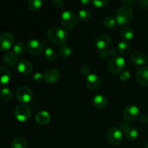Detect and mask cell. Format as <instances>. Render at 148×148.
Returning <instances> with one entry per match:
<instances>
[{"label": "cell", "mask_w": 148, "mask_h": 148, "mask_svg": "<svg viewBox=\"0 0 148 148\" xmlns=\"http://www.w3.org/2000/svg\"><path fill=\"white\" fill-rule=\"evenodd\" d=\"M47 37L53 43L62 45L67 41L69 34L66 29L60 27H53L48 31Z\"/></svg>", "instance_id": "6da1fadb"}, {"label": "cell", "mask_w": 148, "mask_h": 148, "mask_svg": "<svg viewBox=\"0 0 148 148\" xmlns=\"http://www.w3.org/2000/svg\"><path fill=\"white\" fill-rule=\"evenodd\" d=\"M134 13L132 10L129 7L124 6L117 10L115 14V19L116 23L120 25H125L132 20Z\"/></svg>", "instance_id": "7a4b0ae2"}, {"label": "cell", "mask_w": 148, "mask_h": 148, "mask_svg": "<svg viewBox=\"0 0 148 148\" xmlns=\"http://www.w3.org/2000/svg\"><path fill=\"white\" fill-rule=\"evenodd\" d=\"M77 16L70 10L63 12L61 15V23L62 25L67 29H72L77 25Z\"/></svg>", "instance_id": "3957f363"}, {"label": "cell", "mask_w": 148, "mask_h": 148, "mask_svg": "<svg viewBox=\"0 0 148 148\" xmlns=\"http://www.w3.org/2000/svg\"><path fill=\"white\" fill-rule=\"evenodd\" d=\"M106 140L111 145H119L123 140V132L118 127H112L106 133Z\"/></svg>", "instance_id": "277c9868"}, {"label": "cell", "mask_w": 148, "mask_h": 148, "mask_svg": "<svg viewBox=\"0 0 148 148\" xmlns=\"http://www.w3.org/2000/svg\"><path fill=\"white\" fill-rule=\"evenodd\" d=\"M31 116V111L28 106L25 104H20L17 106L14 109V116L16 119L20 122H25Z\"/></svg>", "instance_id": "5b68a950"}, {"label": "cell", "mask_w": 148, "mask_h": 148, "mask_svg": "<svg viewBox=\"0 0 148 148\" xmlns=\"http://www.w3.org/2000/svg\"><path fill=\"white\" fill-rule=\"evenodd\" d=\"M126 66L125 59L121 56L112 58L108 63V69L114 74H119L122 72Z\"/></svg>", "instance_id": "8992f818"}, {"label": "cell", "mask_w": 148, "mask_h": 148, "mask_svg": "<svg viewBox=\"0 0 148 148\" xmlns=\"http://www.w3.org/2000/svg\"><path fill=\"white\" fill-rule=\"evenodd\" d=\"M26 48L30 54L38 56L44 50V43L37 39H31L27 43Z\"/></svg>", "instance_id": "52a82bcc"}, {"label": "cell", "mask_w": 148, "mask_h": 148, "mask_svg": "<svg viewBox=\"0 0 148 148\" xmlns=\"http://www.w3.org/2000/svg\"><path fill=\"white\" fill-rule=\"evenodd\" d=\"M14 43V38L12 34L8 32L3 33L0 36V51H8L13 46Z\"/></svg>", "instance_id": "ba28073f"}, {"label": "cell", "mask_w": 148, "mask_h": 148, "mask_svg": "<svg viewBox=\"0 0 148 148\" xmlns=\"http://www.w3.org/2000/svg\"><path fill=\"white\" fill-rule=\"evenodd\" d=\"M32 98H33V92L28 87L22 86L17 90V99L21 103H27L31 101Z\"/></svg>", "instance_id": "9c48e42d"}, {"label": "cell", "mask_w": 148, "mask_h": 148, "mask_svg": "<svg viewBox=\"0 0 148 148\" xmlns=\"http://www.w3.org/2000/svg\"><path fill=\"white\" fill-rule=\"evenodd\" d=\"M112 43V39L111 36L108 34H100L98 37L95 38V44L98 51L106 50L109 49L110 46Z\"/></svg>", "instance_id": "30bf717a"}, {"label": "cell", "mask_w": 148, "mask_h": 148, "mask_svg": "<svg viewBox=\"0 0 148 148\" xmlns=\"http://www.w3.org/2000/svg\"><path fill=\"white\" fill-rule=\"evenodd\" d=\"M123 116L129 121H135L140 116V108L134 105L129 106L123 111Z\"/></svg>", "instance_id": "8fae6325"}, {"label": "cell", "mask_w": 148, "mask_h": 148, "mask_svg": "<svg viewBox=\"0 0 148 148\" xmlns=\"http://www.w3.org/2000/svg\"><path fill=\"white\" fill-rule=\"evenodd\" d=\"M85 84H86V88L89 90H95L100 87L101 80L99 77L95 74H90L86 77Z\"/></svg>", "instance_id": "7c38bea8"}, {"label": "cell", "mask_w": 148, "mask_h": 148, "mask_svg": "<svg viewBox=\"0 0 148 148\" xmlns=\"http://www.w3.org/2000/svg\"><path fill=\"white\" fill-rule=\"evenodd\" d=\"M136 79L140 85L148 87V66H143L137 70Z\"/></svg>", "instance_id": "4fadbf2b"}, {"label": "cell", "mask_w": 148, "mask_h": 148, "mask_svg": "<svg viewBox=\"0 0 148 148\" xmlns=\"http://www.w3.org/2000/svg\"><path fill=\"white\" fill-rule=\"evenodd\" d=\"M60 73L56 68L49 69L44 74V82L47 83H55L59 79Z\"/></svg>", "instance_id": "5bb4252c"}, {"label": "cell", "mask_w": 148, "mask_h": 148, "mask_svg": "<svg viewBox=\"0 0 148 148\" xmlns=\"http://www.w3.org/2000/svg\"><path fill=\"white\" fill-rule=\"evenodd\" d=\"M130 60L134 64L143 66L148 62V57L145 53L141 51H135L131 55Z\"/></svg>", "instance_id": "9a60e30c"}, {"label": "cell", "mask_w": 148, "mask_h": 148, "mask_svg": "<svg viewBox=\"0 0 148 148\" xmlns=\"http://www.w3.org/2000/svg\"><path fill=\"white\" fill-rule=\"evenodd\" d=\"M17 71L21 75H28L33 72V65L29 61L22 60L19 62L17 64Z\"/></svg>", "instance_id": "2e32d148"}, {"label": "cell", "mask_w": 148, "mask_h": 148, "mask_svg": "<svg viewBox=\"0 0 148 148\" xmlns=\"http://www.w3.org/2000/svg\"><path fill=\"white\" fill-rule=\"evenodd\" d=\"M12 75L10 71L4 66H0V85L4 86L10 82Z\"/></svg>", "instance_id": "e0dca14e"}, {"label": "cell", "mask_w": 148, "mask_h": 148, "mask_svg": "<svg viewBox=\"0 0 148 148\" xmlns=\"http://www.w3.org/2000/svg\"><path fill=\"white\" fill-rule=\"evenodd\" d=\"M3 62L8 66H14L18 63V56L13 51L6 52L3 56Z\"/></svg>", "instance_id": "ac0fdd59"}, {"label": "cell", "mask_w": 148, "mask_h": 148, "mask_svg": "<svg viewBox=\"0 0 148 148\" xmlns=\"http://www.w3.org/2000/svg\"><path fill=\"white\" fill-rule=\"evenodd\" d=\"M92 103H93L94 106L96 108H99V109H102L104 108L108 104V100H107L106 97L101 94H98V95H95L92 99Z\"/></svg>", "instance_id": "d6986e66"}, {"label": "cell", "mask_w": 148, "mask_h": 148, "mask_svg": "<svg viewBox=\"0 0 148 148\" xmlns=\"http://www.w3.org/2000/svg\"><path fill=\"white\" fill-rule=\"evenodd\" d=\"M36 120L39 124L44 125L48 124L51 120V115L49 112L46 111H42L38 113L36 116Z\"/></svg>", "instance_id": "ffe728a7"}, {"label": "cell", "mask_w": 148, "mask_h": 148, "mask_svg": "<svg viewBox=\"0 0 148 148\" xmlns=\"http://www.w3.org/2000/svg\"><path fill=\"white\" fill-rule=\"evenodd\" d=\"M124 135L129 140H135L139 137V131L133 127H130L124 131Z\"/></svg>", "instance_id": "44dd1931"}, {"label": "cell", "mask_w": 148, "mask_h": 148, "mask_svg": "<svg viewBox=\"0 0 148 148\" xmlns=\"http://www.w3.org/2000/svg\"><path fill=\"white\" fill-rule=\"evenodd\" d=\"M120 35L125 41H129L134 38V31L131 27H124L121 30Z\"/></svg>", "instance_id": "7402d4cb"}, {"label": "cell", "mask_w": 148, "mask_h": 148, "mask_svg": "<svg viewBox=\"0 0 148 148\" xmlns=\"http://www.w3.org/2000/svg\"><path fill=\"white\" fill-rule=\"evenodd\" d=\"M27 142L25 138L22 137H16L12 142V148H27Z\"/></svg>", "instance_id": "603a6c76"}, {"label": "cell", "mask_w": 148, "mask_h": 148, "mask_svg": "<svg viewBox=\"0 0 148 148\" xmlns=\"http://www.w3.org/2000/svg\"><path fill=\"white\" fill-rule=\"evenodd\" d=\"M27 49L25 44L23 42H18L13 46V52L17 55V56H20L25 53Z\"/></svg>", "instance_id": "cb8c5ba5"}, {"label": "cell", "mask_w": 148, "mask_h": 148, "mask_svg": "<svg viewBox=\"0 0 148 148\" xmlns=\"http://www.w3.org/2000/svg\"><path fill=\"white\" fill-rule=\"evenodd\" d=\"M98 55L100 57L103 58V59H107L108 57H116V50L114 49H108L106 50L98 51Z\"/></svg>", "instance_id": "d4e9b609"}, {"label": "cell", "mask_w": 148, "mask_h": 148, "mask_svg": "<svg viewBox=\"0 0 148 148\" xmlns=\"http://www.w3.org/2000/svg\"><path fill=\"white\" fill-rule=\"evenodd\" d=\"M44 54L46 59L50 62H55L57 59L58 55L56 51L52 48H47L44 51Z\"/></svg>", "instance_id": "484cf974"}, {"label": "cell", "mask_w": 148, "mask_h": 148, "mask_svg": "<svg viewBox=\"0 0 148 148\" xmlns=\"http://www.w3.org/2000/svg\"><path fill=\"white\" fill-rule=\"evenodd\" d=\"M59 51L61 56L62 57L65 58V59H67V58L70 57V56L72 55V49H71L70 46L65 44V43L64 44L61 45Z\"/></svg>", "instance_id": "4316f807"}, {"label": "cell", "mask_w": 148, "mask_h": 148, "mask_svg": "<svg viewBox=\"0 0 148 148\" xmlns=\"http://www.w3.org/2000/svg\"><path fill=\"white\" fill-rule=\"evenodd\" d=\"M131 46L130 44L127 41H121L118 44V51L121 54L124 55L127 54L130 52Z\"/></svg>", "instance_id": "83f0119b"}, {"label": "cell", "mask_w": 148, "mask_h": 148, "mask_svg": "<svg viewBox=\"0 0 148 148\" xmlns=\"http://www.w3.org/2000/svg\"><path fill=\"white\" fill-rule=\"evenodd\" d=\"M43 4L42 0H28L27 1V5L29 8L33 11H38L40 10Z\"/></svg>", "instance_id": "f1b7e54d"}, {"label": "cell", "mask_w": 148, "mask_h": 148, "mask_svg": "<svg viewBox=\"0 0 148 148\" xmlns=\"http://www.w3.org/2000/svg\"><path fill=\"white\" fill-rule=\"evenodd\" d=\"M0 97L4 101H9L12 98V92L10 88H4L1 90Z\"/></svg>", "instance_id": "f546056e"}, {"label": "cell", "mask_w": 148, "mask_h": 148, "mask_svg": "<svg viewBox=\"0 0 148 148\" xmlns=\"http://www.w3.org/2000/svg\"><path fill=\"white\" fill-rule=\"evenodd\" d=\"M116 24L117 23L115 17H112V16H108L103 20L104 26L108 29H114L116 25Z\"/></svg>", "instance_id": "4dcf8cb0"}, {"label": "cell", "mask_w": 148, "mask_h": 148, "mask_svg": "<svg viewBox=\"0 0 148 148\" xmlns=\"http://www.w3.org/2000/svg\"><path fill=\"white\" fill-rule=\"evenodd\" d=\"M79 19L82 22H86L90 19L91 12L88 10L83 9V10H79V14H78Z\"/></svg>", "instance_id": "1f68e13d"}, {"label": "cell", "mask_w": 148, "mask_h": 148, "mask_svg": "<svg viewBox=\"0 0 148 148\" xmlns=\"http://www.w3.org/2000/svg\"><path fill=\"white\" fill-rule=\"evenodd\" d=\"M33 79L36 83H40V82L44 81V75H43L40 72H36L33 75Z\"/></svg>", "instance_id": "d6a6232c"}, {"label": "cell", "mask_w": 148, "mask_h": 148, "mask_svg": "<svg viewBox=\"0 0 148 148\" xmlns=\"http://www.w3.org/2000/svg\"><path fill=\"white\" fill-rule=\"evenodd\" d=\"M108 0H92V4L96 7H103L108 3Z\"/></svg>", "instance_id": "836d02e7"}, {"label": "cell", "mask_w": 148, "mask_h": 148, "mask_svg": "<svg viewBox=\"0 0 148 148\" xmlns=\"http://www.w3.org/2000/svg\"><path fill=\"white\" fill-rule=\"evenodd\" d=\"M130 77H131L130 72L129 71H124V72L121 74L119 78L123 82H126V81H128L130 79Z\"/></svg>", "instance_id": "e575fe53"}, {"label": "cell", "mask_w": 148, "mask_h": 148, "mask_svg": "<svg viewBox=\"0 0 148 148\" xmlns=\"http://www.w3.org/2000/svg\"><path fill=\"white\" fill-rule=\"evenodd\" d=\"M80 72L82 75L84 76H88L90 74V68L88 66H82L80 68Z\"/></svg>", "instance_id": "d590c367"}, {"label": "cell", "mask_w": 148, "mask_h": 148, "mask_svg": "<svg viewBox=\"0 0 148 148\" xmlns=\"http://www.w3.org/2000/svg\"><path fill=\"white\" fill-rule=\"evenodd\" d=\"M52 5L56 9H59L62 7L63 5V2H62V0H52L51 1Z\"/></svg>", "instance_id": "8d00e7d4"}, {"label": "cell", "mask_w": 148, "mask_h": 148, "mask_svg": "<svg viewBox=\"0 0 148 148\" xmlns=\"http://www.w3.org/2000/svg\"><path fill=\"white\" fill-rule=\"evenodd\" d=\"M140 122L143 123V124H146L148 122V116L146 114H143V115H140Z\"/></svg>", "instance_id": "74e56055"}, {"label": "cell", "mask_w": 148, "mask_h": 148, "mask_svg": "<svg viewBox=\"0 0 148 148\" xmlns=\"http://www.w3.org/2000/svg\"><path fill=\"white\" fill-rule=\"evenodd\" d=\"M139 4L143 8H148V0H140Z\"/></svg>", "instance_id": "f35d334b"}, {"label": "cell", "mask_w": 148, "mask_h": 148, "mask_svg": "<svg viewBox=\"0 0 148 148\" xmlns=\"http://www.w3.org/2000/svg\"><path fill=\"white\" fill-rule=\"evenodd\" d=\"M79 1H80L81 4H83V5H85V6H88L90 4L92 0H79Z\"/></svg>", "instance_id": "ab89813d"}, {"label": "cell", "mask_w": 148, "mask_h": 148, "mask_svg": "<svg viewBox=\"0 0 148 148\" xmlns=\"http://www.w3.org/2000/svg\"><path fill=\"white\" fill-rule=\"evenodd\" d=\"M124 4H134L136 0H121Z\"/></svg>", "instance_id": "60d3db41"}, {"label": "cell", "mask_w": 148, "mask_h": 148, "mask_svg": "<svg viewBox=\"0 0 148 148\" xmlns=\"http://www.w3.org/2000/svg\"><path fill=\"white\" fill-rule=\"evenodd\" d=\"M145 148H148V142L147 143H146L145 145Z\"/></svg>", "instance_id": "b9f144b4"}]
</instances>
